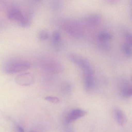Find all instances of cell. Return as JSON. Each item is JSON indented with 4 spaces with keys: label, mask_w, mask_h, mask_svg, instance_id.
<instances>
[{
    "label": "cell",
    "mask_w": 132,
    "mask_h": 132,
    "mask_svg": "<svg viewBox=\"0 0 132 132\" xmlns=\"http://www.w3.org/2000/svg\"></svg>",
    "instance_id": "22"
},
{
    "label": "cell",
    "mask_w": 132,
    "mask_h": 132,
    "mask_svg": "<svg viewBox=\"0 0 132 132\" xmlns=\"http://www.w3.org/2000/svg\"><path fill=\"white\" fill-rule=\"evenodd\" d=\"M68 57L71 61L78 65L84 70L92 67L88 59L77 54L69 53L68 55Z\"/></svg>",
    "instance_id": "5"
},
{
    "label": "cell",
    "mask_w": 132,
    "mask_h": 132,
    "mask_svg": "<svg viewBox=\"0 0 132 132\" xmlns=\"http://www.w3.org/2000/svg\"><path fill=\"white\" fill-rule=\"evenodd\" d=\"M98 47L100 49L103 51H109L111 48V46L106 42H100L98 44Z\"/></svg>",
    "instance_id": "17"
},
{
    "label": "cell",
    "mask_w": 132,
    "mask_h": 132,
    "mask_svg": "<svg viewBox=\"0 0 132 132\" xmlns=\"http://www.w3.org/2000/svg\"><path fill=\"white\" fill-rule=\"evenodd\" d=\"M15 81L19 85L29 86L34 82V76L30 72H23L15 77Z\"/></svg>",
    "instance_id": "4"
},
{
    "label": "cell",
    "mask_w": 132,
    "mask_h": 132,
    "mask_svg": "<svg viewBox=\"0 0 132 132\" xmlns=\"http://www.w3.org/2000/svg\"><path fill=\"white\" fill-rule=\"evenodd\" d=\"M49 37V33L45 30H42L38 34V38L41 40H46Z\"/></svg>",
    "instance_id": "16"
},
{
    "label": "cell",
    "mask_w": 132,
    "mask_h": 132,
    "mask_svg": "<svg viewBox=\"0 0 132 132\" xmlns=\"http://www.w3.org/2000/svg\"><path fill=\"white\" fill-rule=\"evenodd\" d=\"M31 64L25 61H16L8 63L4 67L5 73L13 74L25 71L30 68Z\"/></svg>",
    "instance_id": "3"
},
{
    "label": "cell",
    "mask_w": 132,
    "mask_h": 132,
    "mask_svg": "<svg viewBox=\"0 0 132 132\" xmlns=\"http://www.w3.org/2000/svg\"><path fill=\"white\" fill-rule=\"evenodd\" d=\"M50 7L51 9L53 11H59L63 7V4L60 1H54L51 3Z\"/></svg>",
    "instance_id": "13"
},
{
    "label": "cell",
    "mask_w": 132,
    "mask_h": 132,
    "mask_svg": "<svg viewBox=\"0 0 132 132\" xmlns=\"http://www.w3.org/2000/svg\"><path fill=\"white\" fill-rule=\"evenodd\" d=\"M120 94L122 97L129 98L132 95V86L127 80H123L120 88Z\"/></svg>",
    "instance_id": "8"
},
{
    "label": "cell",
    "mask_w": 132,
    "mask_h": 132,
    "mask_svg": "<svg viewBox=\"0 0 132 132\" xmlns=\"http://www.w3.org/2000/svg\"><path fill=\"white\" fill-rule=\"evenodd\" d=\"M16 130L17 132H24V130L23 127L20 126H18L16 127Z\"/></svg>",
    "instance_id": "21"
},
{
    "label": "cell",
    "mask_w": 132,
    "mask_h": 132,
    "mask_svg": "<svg viewBox=\"0 0 132 132\" xmlns=\"http://www.w3.org/2000/svg\"><path fill=\"white\" fill-rule=\"evenodd\" d=\"M59 26L69 34L76 38H80L82 35L79 24L77 21L68 20H59Z\"/></svg>",
    "instance_id": "1"
},
{
    "label": "cell",
    "mask_w": 132,
    "mask_h": 132,
    "mask_svg": "<svg viewBox=\"0 0 132 132\" xmlns=\"http://www.w3.org/2000/svg\"><path fill=\"white\" fill-rule=\"evenodd\" d=\"M113 36L108 32H102L98 35V38L100 42H106L112 40Z\"/></svg>",
    "instance_id": "12"
},
{
    "label": "cell",
    "mask_w": 132,
    "mask_h": 132,
    "mask_svg": "<svg viewBox=\"0 0 132 132\" xmlns=\"http://www.w3.org/2000/svg\"><path fill=\"white\" fill-rule=\"evenodd\" d=\"M84 86L87 91H91L94 87V72L92 67L84 70Z\"/></svg>",
    "instance_id": "6"
},
{
    "label": "cell",
    "mask_w": 132,
    "mask_h": 132,
    "mask_svg": "<svg viewBox=\"0 0 132 132\" xmlns=\"http://www.w3.org/2000/svg\"><path fill=\"white\" fill-rule=\"evenodd\" d=\"M115 115L116 119L119 125L123 126L126 123L127 120L126 117L122 110L120 109L116 110Z\"/></svg>",
    "instance_id": "10"
},
{
    "label": "cell",
    "mask_w": 132,
    "mask_h": 132,
    "mask_svg": "<svg viewBox=\"0 0 132 132\" xmlns=\"http://www.w3.org/2000/svg\"><path fill=\"white\" fill-rule=\"evenodd\" d=\"M125 40L126 41L127 44L131 46L132 45V35L129 32H126L124 34Z\"/></svg>",
    "instance_id": "18"
},
{
    "label": "cell",
    "mask_w": 132,
    "mask_h": 132,
    "mask_svg": "<svg viewBox=\"0 0 132 132\" xmlns=\"http://www.w3.org/2000/svg\"><path fill=\"white\" fill-rule=\"evenodd\" d=\"M7 17L10 20L17 22L22 27L27 28L30 25L29 19L24 16L21 11L16 6L7 12Z\"/></svg>",
    "instance_id": "2"
},
{
    "label": "cell",
    "mask_w": 132,
    "mask_h": 132,
    "mask_svg": "<svg viewBox=\"0 0 132 132\" xmlns=\"http://www.w3.org/2000/svg\"><path fill=\"white\" fill-rule=\"evenodd\" d=\"M87 113L85 110L81 109H75L70 112L66 118V122L67 123H70L78 119H80L85 116Z\"/></svg>",
    "instance_id": "7"
},
{
    "label": "cell",
    "mask_w": 132,
    "mask_h": 132,
    "mask_svg": "<svg viewBox=\"0 0 132 132\" xmlns=\"http://www.w3.org/2000/svg\"><path fill=\"white\" fill-rule=\"evenodd\" d=\"M15 7L13 4L4 1H0V12H7L11 9Z\"/></svg>",
    "instance_id": "11"
},
{
    "label": "cell",
    "mask_w": 132,
    "mask_h": 132,
    "mask_svg": "<svg viewBox=\"0 0 132 132\" xmlns=\"http://www.w3.org/2000/svg\"><path fill=\"white\" fill-rule=\"evenodd\" d=\"M45 100L48 102L54 103H59L60 101V99L54 96H47L45 97Z\"/></svg>",
    "instance_id": "19"
},
{
    "label": "cell",
    "mask_w": 132,
    "mask_h": 132,
    "mask_svg": "<svg viewBox=\"0 0 132 132\" xmlns=\"http://www.w3.org/2000/svg\"><path fill=\"white\" fill-rule=\"evenodd\" d=\"M72 86L69 82H66L63 84L62 88L65 92H69L71 89Z\"/></svg>",
    "instance_id": "20"
},
{
    "label": "cell",
    "mask_w": 132,
    "mask_h": 132,
    "mask_svg": "<svg viewBox=\"0 0 132 132\" xmlns=\"http://www.w3.org/2000/svg\"><path fill=\"white\" fill-rule=\"evenodd\" d=\"M52 42L54 45H57L60 43L61 40V35L58 31L53 32L52 36Z\"/></svg>",
    "instance_id": "14"
},
{
    "label": "cell",
    "mask_w": 132,
    "mask_h": 132,
    "mask_svg": "<svg viewBox=\"0 0 132 132\" xmlns=\"http://www.w3.org/2000/svg\"><path fill=\"white\" fill-rule=\"evenodd\" d=\"M122 50L126 56L128 57H130L132 56V51L131 46L127 44H124L122 45Z\"/></svg>",
    "instance_id": "15"
},
{
    "label": "cell",
    "mask_w": 132,
    "mask_h": 132,
    "mask_svg": "<svg viewBox=\"0 0 132 132\" xmlns=\"http://www.w3.org/2000/svg\"><path fill=\"white\" fill-rule=\"evenodd\" d=\"M102 17L98 14H93L86 18L85 22L88 26L93 27L97 26L101 22Z\"/></svg>",
    "instance_id": "9"
}]
</instances>
